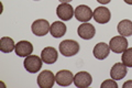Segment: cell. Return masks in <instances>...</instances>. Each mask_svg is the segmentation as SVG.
<instances>
[{"mask_svg":"<svg viewBox=\"0 0 132 88\" xmlns=\"http://www.w3.org/2000/svg\"><path fill=\"white\" fill-rule=\"evenodd\" d=\"M79 44L74 40H65L60 43V52L66 57L74 56L79 52Z\"/></svg>","mask_w":132,"mask_h":88,"instance_id":"obj_1","label":"cell"},{"mask_svg":"<svg viewBox=\"0 0 132 88\" xmlns=\"http://www.w3.org/2000/svg\"><path fill=\"white\" fill-rule=\"evenodd\" d=\"M42 58H40L36 55H29L26 57L23 62L24 68H26L29 73H38L39 70L42 68Z\"/></svg>","mask_w":132,"mask_h":88,"instance_id":"obj_2","label":"cell"},{"mask_svg":"<svg viewBox=\"0 0 132 88\" xmlns=\"http://www.w3.org/2000/svg\"><path fill=\"white\" fill-rule=\"evenodd\" d=\"M50 29H51V26H50L48 21L44 20V19H39L35 20L34 22L32 23L31 30L32 33L36 36H44L46 35L50 32Z\"/></svg>","mask_w":132,"mask_h":88,"instance_id":"obj_3","label":"cell"},{"mask_svg":"<svg viewBox=\"0 0 132 88\" xmlns=\"http://www.w3.org/2000/svg\"><path fill=\"white\" fill-rule=\"evenodd\" d=\"M55 75L51 70H43L38 76V85L41 88H51L55 84Z\"/></svg>","mask_w":132,"mask_h":88,"instance_id":"obj_4","label":"cell"},{"mask_svg":"<svg viewBox=\"0 0 132 88\" xmlns=\"http://www.w3.org/2000/svg\"><path fill=\"white\" fill-rule=\"evenodd\" d=\"M109 46L111 51L114 53H123L128 49V41L126 39V36L118 35L110 40Z\"/></svg>","mask_w":132,"mask_h":88,"instance_id":"obj_5","label":"cell"},{"mask_svg":"<svg viewBox=\"0 0 132 88\" xmlns=\"http://www.w3.org/2000/svg\"><path fill=\"white\" fill-rule=\"evenodd\" d=\"M93 18L97 23H100V24L108 23L111 18L110 10L106 7H97L93 12Z\"/></svg>","mask_w":132,"mask_h":88,"instance_id":"obj_6","label":"cell"},{"mask_svg":"<svg viewBox=\"0 0 132 88\" xmlns=\"http://www.w3.org/2000/svg\"><path fill=\"white\" fill-rule=\"evenodd\" d=\"M78 36L81 37L82 40H92L96 34V30L93 24H90L88 22L81 23L77 29Z\"/></svg>","mask_w":132,"mask_h":88,"instance_id":"obj_7","label":"cell"},{"mask_svg":"<svg viewBox=\"0 0 132 88\" xmlns=\"http://www.w3.org/2000/svg\"><path fill=\"white\" fill-rule=\"evenodd\" d=\"M74 13V8L69 5V3H61V5L56 8V14L62 21H68L73 18Z\"/></svg>","mask_w":132,"mask_h":88,"instance_id":"obj_8","label":"cell"},{"mask_svg":"<svg viewBox=\"0 0 132 88\" xmlns=\"http://www.w3.org/2000/svg\"><path fill=\"white\" fill-rule=\"evenodd\" d=\"M92 83H93L92 75L88 72H79L74 76V84L76 85V87L86 88L92 85Z\"/></svg>","mask_w":132,"mask_h":88,"instance_id":"obj_9","label":"cell"},{"mask_svg":"<svg viewBox=\"0 0 132 88\" xmlns=\"http://www.w3.org/2000/svg\"><path fill=\"white\" fill-rule=\"evenodd\" d=\"M75 18L81 22H88L93 18V11L88 6L80 5L75 9Z\"/></svg>","mask_w":132,"mask_h":88,"instance_id":"obj_10","label":"cell"},{"mask_svg":"<svg viewBox=\"0 0 132 88\" xmlns=\"http://www.w3.org/2000/svg\"><path fill=\"white\" fill-rule=\"evenodd\" d=\"M55 79H56V83L59 84L60 86L66 87V86H69L74 82V76H73L71 70L63 69V70H60V72L55 75Z\"/></svg>","mask_w":132,"mask_h":88,"instance_id":"obj_11","label":"cell"},{"mask_svg":"<svg viewBox=\"0 0 132 88\" xmlns=\"http://www.w3.org/2000/svg\"><path fill=\"white\" fill-rule=\"evenodd\" d=\"M15 54L20 57H27L33 52V45L28 41H20L15 44Z\"/></svg>","mask_w":132,"mask_h":88,"instance_id":"obj_12","label":"cell"},{"mask_svg":"<svg viewBox=\"0 0 132 88\" xmlns=\"http://www.w3.org/2000/svg\"><path fill=\"white\" fill-rule=\"evenodd\" d=\"M57 57H59L57 51L52 46L44 47L42 50V52H41V58L46 64H54L57 61Z\"/></svg>","mask_w":132,"mask_h":88,"instance_id":"obj_13","label":"cell"},{"mask_svg":"<svg viewBox=\"0 0 132 88\" xmlns=\"http://www.w3.org/2000/svg\"><path fill=\"white\" fill-rule=\"evenodd\" d=\"M127 73H128L127 66L123 63H116L112 67H111L110 76L114 81H120V79L126 77Z\"/></svg>","mask_w":132,"mask_h":88,"instance_id":"obj_14","label":"cell"},{"mask_svg":"<svg viewBox=\"0 0 132 88\" xmlns=\"http://www.w3.org/2000/svg\"><path fill=\"white\" fill-rule=\"evenodd\" d=\"M93 53H94V56L98 58V60H105L106 57H108L110 53V46L108 44L104 43V42H100V43L95 45Z\"/></svg>","mask_w":132,"mask_h":88,"instance_id":"obj_15","label":"cell"},{"mask_svg":"<svg viewBox=\"0 0 132 88\" xmlns=\"http://www.w3.org/2000/svg\"><path fill=\"white\" fill-rule=\"evenodd\" d=\"M66 26L62 22V21H55L53 22V24L51 26V29H50V33H51L52 36L54 37H62L63 35H65L66 33Z\"/></svg>","mask_w":132,"mask_h":88,"instance_id":"obj_16","label":"cell"},{"mask_svg":"<svg viewBox=\"0 0 132 88\" xmlns=\"http://www.w3.org/2000/svg\"><path fill=\"white\" fill-rule=\"evenodd\" d=\"M118 32L122 36H130L132 35V21L130 20H122L118 24Z\"/></svg>","mask_w":132,"mask_h":88,"instance_id":"obj_17","label":"cell"},{"mask_svg":"<svg viewBox=\"0 0 132 88\" xmlns=\"http://www.w3.org/2000/svg\"><path fill=\"white\" fill-rule=\"evenodd\" d=\"M15 50V44L11 37L3 36L0 40V51L2 53H10Z\"/></svg>","mask_w":132,"mask_h":88,"instance_id":"obj_18","label":"cell"},{"mask_svg":"<svg viewBox=\"0 0 132 88\" xmlns=\"http://www.w3.org/2000/svg\"><path fill=\"white\" fill-rule=\"evenodd\" d=\"M121 61L127 67H132V47L127 49L126 51L122 53Z\"/></svg>","mask_w":132,"mask_h":88,"instance_id":"obj_19","label":"cell"},{"mask_svg":"<svg viewBox=\"0 0 132 88\" xmlns=\"http://www.w3.org/2000/svg\"><path fill=\"white\" fill-rule=\"evenodd\" d=\"M101 88H118V84L114 82V79H107L101 84Z\"/></svg>","mask_w":132,"mask_h":88,"instance_id":"obj_20","label":"cell"},{"mask_svg":"<svg viewBox=\"0 0 132 88\" xmlns=\"http://www.w3.org/2000/svg\"><path fill=\"white\" fill-rule=\"evenodd\" d=\"M123 88H132V81H128L123 84Z\"/></svg>","mask_w":132,"mask_h":88,"instance_id":"obj_21","label":"cell"},{"mask_svg":"<svg viewBox=\"0 0 132 88\" xmlns=\"http://www.w3.org/2000/svg\"><path fill=\"white\" fill-rule=\"evenodd\" d=\"M99 3H101V5H107V3H109L111 0H97Z\"/></svg>","mask_w":132,"mask_h":88,"instance_id":"obj_22","label":"cell"},{"mask_svg":"<svg viewBox=\"0 0 132 88\" xmlns=\"http://www.w3.org/2000/svg\"><path fill=\"white\" fill-rule=\"evenodd\" d=\"M59 1L61 2V3H69L72 1V0H59Z\"/></svg>","mask_w":132,"mask_h":88,"instance_id":"obj_23","label":"cell"},{"mask_svg":"<svg viewBox=\"0 0 132 88\" xmlns=\"http://www.w3.org/2000/svg\"><path fill=\"white\" fill-rule=\"evenodd\" d=\"M126 3H128V5H132V0H123Z\"/></svg>","mask_w":132,"mask_h":88,"instance_id":"obj_24","label":"cell"},{"mask_svg":"<svg viewBox=\"0 0 132 88\" xmlns=\"http://www.w3.org/2000/svg\"><path fill=\"white\" fill-rule=\"evenodd\" d=\"M34 1H39V0H34Z\"/></svg>","mask_w":132,"mask_h":88,"instance_id":"obj_25","label":"cell"}]
</instances>
